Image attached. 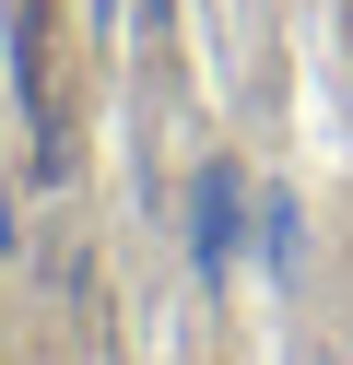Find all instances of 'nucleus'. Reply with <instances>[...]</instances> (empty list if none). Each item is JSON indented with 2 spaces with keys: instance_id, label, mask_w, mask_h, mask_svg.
Instances as JSON below:
<instances>
[{
  "instance_id": "obj_3",
  "label": "nucleus",
  "mask_w": 353,
  "mask_h": 365,
  "mask_svg": "<svg viewBox=\"0 0 353 365\" xmlns=\"http://www.w3.org/2000/svg\"><path fill=\"white\" fill-rule=\"evenodd\" d=\"M259 236H271V271H295V200H282V189L259 200Z\"/></svg>"
},
{
  "instance_id": "obj_2",
  "label": "nucleus",
  "mask_w": 353,
  "mask_h": 365,
  "mask_svg": "<svg viewBox=\"0 0 353 365\" xmlns=\"http://www.w3.org/2000/svg\"><path fill=\"white\" fill-rule=\"evenodd\" d=\"M188 212H200V259H224V236H235V177L212 165V177H200V200H188Z\"/></svg>"
},
{
  "instance_id": "obj_1",
  "label": "nucleus",
  "mask_w": 353,
  "mask_h": 365,
  "mask_svg": "<svg viewBox=\"0 0 353 365\" xmlns=\"http://www.w3.org/2000/svg\"><path fill=\"white\" fill-rule=\"evenodd\" d=\"M12 83L36 118V165L59 177V0H12Z\"/></svg>"
}]
</instances>
